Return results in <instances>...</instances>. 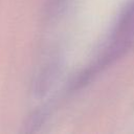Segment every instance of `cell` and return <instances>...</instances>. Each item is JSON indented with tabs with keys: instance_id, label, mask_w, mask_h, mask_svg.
<instances>
[{
	"instance_id": "6da1fadb",
	"label": "cell",
	"mask_w": 134,
	"mask_h": 134,
	"mask_svg": "<svg viewBox=\"0 0 134 134\" xmlns=\"http://www.w3.org/2000/svg\"><path fill=\"white\" fill-rule=\"evenodd\" d=\"M134 46V2L126 9L113 32L109 48L102 59V65L119 58Z\"/></svg>"
},
{
	"instance_id": "7a4b0ae2",
	"label": "cell",
	"mask_w": 134,
	"mask_h": 134,
	"mask_svg": "<svg viewBox=\"0 0 134 134\" xmlns=\"http://www.w3.org/2000/svg\"><path fill=\"white\" fill-rule=\"evenodd\" d=\"M59 1H61V0H59Z\"/></svg>"
}]
</instances>
